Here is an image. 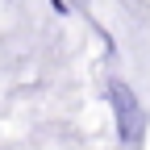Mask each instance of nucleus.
<instances>
[{
    "instance_id": "obj_1",
    "label": "nucleus",
    "mask_w": 150,
    "mask_h": 150,
    "mask_svg": "<svg viewBox=\"0 0 150 150\" xmlns=\"http://www.w3.org/2000/svg\"><path fill=\"white\" fill-rule=\"evenodd\" d=\"M108 104H112V112H117L121 142H125V146H138V134H142V108H138V96L129 92V83L108 79Z\"/></svg>"
}]
</instances>
